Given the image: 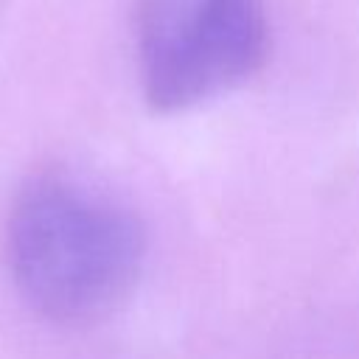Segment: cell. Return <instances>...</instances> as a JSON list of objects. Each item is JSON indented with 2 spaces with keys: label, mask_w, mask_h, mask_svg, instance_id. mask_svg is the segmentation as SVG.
Returning <instances> with one entry per match:
<instances>
[{
  "label": "cell",
  "mask_w": 359,
  "mask_h": 359,
  "mask_svg": "<svg viewBox=\"0 0 359 359\" xmlns=\"http://www.w3.org/2000/svg\"><path fill=\"white\" fill-rule=\"evenodd\" d=\"M146 230L104 188L45 168L22 182L6 219V264L31 311L56 325H93L135 292Z\"/></svg>",
  "instance_id": "6da1fadb"
},
{
  "label": "cell",
  "mask_w": 359,
  "mask_h": 359,
  "mask_svg": "<svg viewBox=\"0 0 359 359\" xmlns=\"http://www.w3.org/2000/svg\"><path fill=\"white\" fill-rule=\"evenodd\" d=\"M269 56L264 0H137L135 62L154 112H182L250 81Z\"/></svg>",
  "instance_id": "7a4b0ae2"
}]
</instances>
